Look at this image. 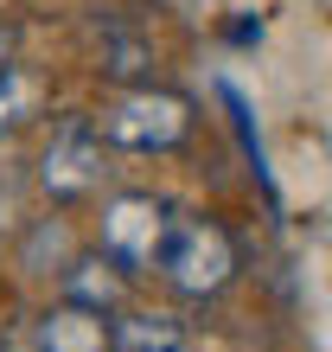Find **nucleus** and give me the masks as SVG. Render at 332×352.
<instances>
[{
  "label": "nucleus",
  "instance_id": "obj_1",
  "mask_svg": "<svg viewBox=\"0 0 332 352\" xmlns=\"http://www.w3.org/2000/svg\"><path fill=\"white\" fill-rule=\"evenodd\" d=\"M192 122H198L192 96H179L166 84H134V90H121L115 102H102L96 129L121 154H173V148L192 141Z\"/></svg>",
  "mask_w": 332,
  "mask_h": 352
},
{
  "label": "nucleus",
  "instance_id": "obj_2",
  "mask_svg": "<svg viewBox=\"0 0 332 352\" xmlns=\"http://www.w3.org/2000/svg\"><path fill=\"white\" fill-rule=\"evenodd\" d=\"M243 250L230 237V224L217 218H173V237H166V256H160V276L179 288L185 301H211L237 282Z\"/></svg>",
  "mask_w": 332,
  "mask_h": 352
},
{
  "label": "nucleus",
  "instance_id": "obj_3",
  "mask_svg": "<svg viewBox=\"0 0 332 352\" xmlns=\"http://www.w3.org/2000/svg\"><path fill=\"white\" fill-rule=\"evenodd\" d=\"M102 129H96V116H71V122H58V135L45 141V154H38V192H45L51 205H83L102 186Z\"/></svg>",
  "mask_w": 332,
  "mask_h": 352
},
{
  "label": "nucleus",
  "instance_id": "obj_4",
  "mask_svg": "<svg viewBox=\"0 0 332 352\" xmlns=\"http://www.w3.org/2000/svg\"><path fill=\"white\" fill-rule=\"evenodd\" d=\"M166 237H173V205L154 192H121L102 205V250H109L128 276H147L166 256Z\"/></svg>",
  "mask_w": 332,
  "mask_h": 352
},
{
  "label": "nucleus",
  "instance_id": "obj_5",
  "mask_svg": "<svg viewBox=\"0 0 332 352\" xmlns=\"http://www.w3.org/2000/svg\"><path fill=\"white\" fill-rule=\"evenodd\" d=\"M38 352H115V314L58 301L38 314Z\"/></svg>",
  "mask_w": 332,
  "mask_h": 352
},
{
  "label": "nucleus",
  "instance_id": "obj_6",
  "mask_svg": "<svg viewBox=\"0 0 332 352\" xmlns=\"http://www.w3.org/2000/svg\"><path fill=\"white\" fill-rule=\"evenodd\" d=\"M64 301H83V307H102V314H121L128 307V269H121L109 250H90L64 269Z\"/></svg>",
  "mask_w": 332,
  "mask_h": 352
},
{
  "label": "nucleus",
  "instance_id": "obj_7",
  "mask_svg": "<svg viewBox=\"0 0 332 352\" xmlns=\"http://www.w3.org/2000/svg\"><path fill=\"white\" fill-rule=\"evenodd\" d=\"M185 320L173 307H121L115 314V352H185Z\"/></svg>",
  "mask_w": 332,
  "mask_h": 352
},
{
  "label": "nucleus",
  "instance_id": "obj_8",
  "mask_svg": "<svg viewBox=\"0 0 332 352\" xmlns=\"http://www.w3.org/2000/svg\"><path fill=\"white\" fill-rule=\"evenodd\" d=\"M45 109V84L26 71V65H13L7 77H0V135H13V129H26V122Z\"/></svg>",
  "mask_w": 332,
  "mask_h": 352
},
{
  "label": "nucleus",
  "instance_id": "obj_9",
  "mask_svg": "<svg viewBox=\"0 0 332 352\" xmlns=\"http://www.w3.org/2000/svg\"><path fill=\"white\" fill-rule=\"evenodd\" d=\"M13 65H19V32L7 26V19H0V77H7Z\"/></svg>",
  "mask_w": 332,
  "mask_h": 352
}]
</instances>
